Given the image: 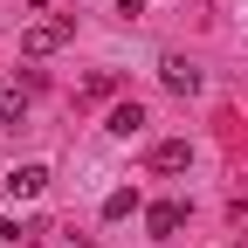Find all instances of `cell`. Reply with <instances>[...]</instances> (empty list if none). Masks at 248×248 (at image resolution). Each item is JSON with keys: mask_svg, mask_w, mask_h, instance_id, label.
<instances>
[{"mask_svg": "<svg viewBox=\"0 0 248 248\" xmlns=\"http://www.w3.org/2000/svg\"><path fill=\"white\" fill-rule=\"evenodd\" d=\"M0 186H7V200H35L42 186H48V166H35V159H28V166H7Z\"/></svg>", "mask_w": 248, "mask_h": 248, "instance_id": "obj_4", "label": "cell"}, {"mask_svg": "<svg viewBox=\"0 0 248 248\" xmlns=\"http://www.w3.org/2000/svg\"><path fill=\"white\" fill-rule=\"evenodd\" d=\"M21 110H28V97H21L7 76H0V124H21Z\"/></svg>", "mask_w": 248, "mask_h": 248, "instance_id": "obj_8", "label": "cell"}, {"mask_svg": "<svg viewBox=\"0 0 248 248\" xmlns=\"http://www.w3.org/2000/svg\"><path fill=\"white\" fill-rule=\"evenodd\" d=\"M104 131H110V138H138V131H145V104H117V110L104 117Z\"/></svg>", "mask_w": 248, "mask_h": 248, "instance_id": "obj_6", "label": "cell"}, {"mask_svg": "<svg viewBox=\"0 0 248 248\" xmlns=\"http://www.w3.org/2000/svg\"><path fill=\"white\" fill-rule=\"evenodd\" d=\"M69 35H76V21H28V28H21V48H28V55H55Z\"/></svg>", "mask_w": 248, "mask_h": 248, "instance_id": "obj_1", "label": "cell"}, {"mask_svg": "<svg viewBox=\"0 0 248 248\" xmlns=\"http://www.w3.org/2000/svg\"><path fill=\"white\" fill-rule=\"evenodd\" d=\"M186 228V200H159V207H145V234L152 241H172Z\"/></svg>", "mask_w": 248, "mask_h": 248, "instance_id": "obj_2", "label": "cell"}, {"mask_svg": "<svg viewBox=\"0 0 248 248\" xmlns=\"http://www.w3.org/2000/svg\"><path fill=\"white\" fill-rule=\"evenodd\" d=\"M186 166H193V145H186V138L152 145V172H186Z\"/></svg>", "mask_w": 248, "mask_h": 248, "instance_id": "obj_5", "label": "cell"}, {"mask_svg": "<svg viewBox=\"0 0 248 248\" xmlns=\"http://www.w3.org/2000/svg\"><path fill=\"white\" fill-rule=\"evenodd\" d=\"M124 214H138V186H117V193H104V221H124Z\"/></svg>", "mask_w": 248, "mask_h": 248, "instance_id": "obj_7", "label": "cell"}, {"mask_svg": "<svg viewBox=\"0 0 248 248\" xmlns=\"http://www.w3.org/2000/svg\"><path fill=\"white\" fill-rule=\"evenodd\" d=\"M159 83L172 90V97H193V90H200V62H186V55H166V62H159Z\"/></svg>", "mask_w": 248, "mask_h": 248, "instance_id": "obj_3", "label": "cell"}]
</instances>
